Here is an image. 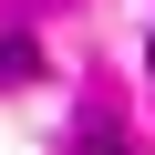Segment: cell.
<instances>
[{
  "label": "cell",
  "mask_w": 155,
  "mask_h": 155,
  "mask_svg": "<svg viewBox=\"0 0 155 155\" xmlns=\"http://www.w3.org/2000/svg\"><path fill=\"white\" fill-rule=\"evenodd\" d=\"M145 72H155V41H145Z\"/></svg>",
  "instance_id": "cell-3"
},
{
  "label": "cell",
  "mask_w": 155,
  "mask_h": 155,
  "mask_svg": "<svg viewBox=\"0 0 155 155\" xmlns=\"http://www.w3.org/2000/svg\"><path fill=\"white\" fill-rule=\"evenodd\" d=\"M31 72H41V41L11 31V41H0V83H31Z\"/></svg>",
  "instance_id": "cell-1"
},
{
  "label": "cell",
  "mask_w": 155,
  "mask_h": 155,
  "mask_svg": "<svg viewBox=\"0 0 155 155\" xmlns=\"http://www.w3.org/2000/svg\"><path fill=\"white\" fill-rule=\"evenodd\" d=\"M83 155H124V134H114V124H93V145H83Z\"/></svg>",
  "instance_id": "cell-2"
}]
</instances>
